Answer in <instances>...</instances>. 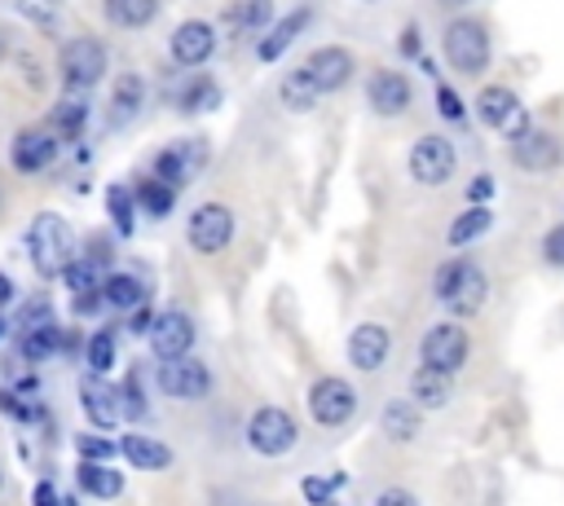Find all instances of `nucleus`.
I'll return each instance as SVG.
<instances>
[{
    "label": "nucleus",
    "mask_w": 564,
    "mask_h": 506,
    "mask_svg": "<svg viewBox=\"0 0 564 506\" xmlns=\"http://www.w3.org/2000/svg\"><path fill=\"white\" fill-rule=\"evenodd\" d=\"M220 101H225V88L207 70H185V79L172 88V110L181 119H203V114L220 110Z\"/></svg>",
    "instance_id": "19"
},
{
    "label": "nucleus",
    "mask_w": 564,
    "mask_h": 506,
    "mask_svg": "<svg viewBox=\"0 0 564 506\" xmlns=\"http://www.w3.org/2000/svg\"><path fill=\"white\" fill-rule=\"evenodd\" d=\"M13 13L40 35H57L62 26V0H13Z\"/></svg>",
    "instance_id": "39"
},
{
    "label": "nucleus",
    "mask_w": 564,
    "mask_h": 506,
    "mask_svg": "<svg viewBox=\"0 0 564 506\" xmlns=\"http://www.w3.org/2000/svg\"><path fill=\"white\" fill-rule=\"evenodd\" d=\"M516 110H520V97H516L511 84H485V88L476 92V119H480L485 128H502Z\"/></svg>",
    "instance_id": "31"
},
{
    "label": "nucleus",
    "mask_w": 564,
    "mask_h": 506,
    "mask_svg": "<svg viewBox=\"0 0 564 506\" xmlns=\"http://www.w3.org/2000/svg\"><path fill=\"white\" fill-rule=\"evenodd\" d=\"M397 53H401L405 62H419V57H423V31H419V22H405V26H401Z\"/></svg>",
    "instance_id": "46"
},
{
    "label": "nucleus",
    "mask_w": 564,
    "mask_h": 506,
    "mask_svg": "<svg viewBox=\"0 0 564 506\" xmlns=\"http://www.w3.org/2000/svg\"><path fill=\"white\" fill-rule=\"evenodd\" d=\"M145 101H150L145 75H141V70H119L115 84H110V97H106V128H110V132L128 128V123L145 110Z\"/></svg>",
    "instance_id": "18"
},
{
    "label": "nucleus",
    "mask_w": 564,
    "mask_h": 506,
    "mask_svg": "<svg viewBox=\"0 0 564 506\" xmlns=\"http://www.w3.org/2000/svg\"><path fill=\"white\" fill-rule=\"evenodd\" d=\"M119 453L137 471H167L172 466V449L163 440H154V436H141V431H123L119 436Z\"/></svg>",
    "instance_id": "27"
},
{
    "label": "nucleus",
    "mask_w": 564,
    "mask_h": 506,
    "mask_svg": "<svg viewBox=\"0 0 564 506\" xmlns=\"http://www.w3.org/2000/svg\"><path fill=\"white\" fill-rule=\"evenodd\" d=\"M375 506H419V497H414L410 488H401V484H392V488H383V493L375 497Z\"/></svg>",
    "instance_id": "53"
},
{
    "label": "nucleus",
    "mask_w": 564,
    "mask_h": 506,
    "mask_svg": "<svg viewBox=\"0 0 564 506\" xmlns=\"http://www.w3.org/2000/svg\"><path fill=\"white\" fill-rule=\"evenodd\" d=\"M0 414L9 422H18V427H48V405H40L35 396H22L13 387H0Z\"/></svg>",
    "instance_id": "37"
},
{
    "label": "nucleus",
    "mask_w": 564,
    "mask_h": 506,
    "mask_svg": "<svg viewBox=\"0 0 564 506\" xmlns=\"http://www.w3.org/2000/svg\"><path fill=\"white\" fill-rule=\"evenodd\" d=\"M119 405H123V422H145L150 418V396L141 383V370H128L119 383Z\"/></svg>",
    "instance_id": "40"
},
{
    "label": "nucleus",
    "mask_w": 564,
    "mask_h": 506,
    "mask_svg": "<svg viewBox=\"0 0 564 506\" xmlns=\"http://www.w3.org/2000/svg\"><path fill=\"white\" fill-rule=\"evenodd\" d=\"M432 106H436V114H441L445 123H463V119H467V101H463V92H458L454 84H445V79L432 84Z\"/></svg>",
    "instance_id": "41"
},
{
    "label": "nucleus",
    "mask_w": 564,
    "mask_h": 506,
    "mask_svg": "<svg viewBox=\"0 0 564 506\" xmlns=\"http://www.w3.org/2000/svg\"><path fill=\"white\" fill-rule=\"evenodd\" d=\"M13 66H18V70L26 75V84H31L35 92L44 88V70H40V57H35V53H26V48H18V53H13Z\"/></svg>",
    "instance_id": "48"
},
{
    "label": "nucleus",
    "mask_w": 564,
    "mask_h": 506,
    "mask_svg": "<svg viewBox=\"0 0 564 506\" xmlns=\"http://www.w3.org/2000/svg\"><path fill=\"white\" fill-rule=\"evenodd\" d=\"M57 154H62V136L48 123H31L9 136V167L18 176H44L57 163Z\"/></svg>",
    "instance_id": "5"
},
{
    "label": "nucleus",
    "mask_w": 564,
    "mask_h": 506,
    "mask_svg": "<svg viewBox=\"0 0 564 506\" xmlns=\"http://www.w3.org/2000/svg\"><path fill=\"white\" fill-rule=\"evenodd\" d=\"M436 4H445V9H467L471 0H436Z\"/></svg>",
    "instance_id": "58"
},
{
    "label": "nucleus",
    "mask_w": 564,
    "mask_h": 506,
    "mask_svg": "<svg viewBox=\"0 0 564 506\" xmlns=\"http://www.w3.org/2000/svg\"><path fill=\"white\" fill-rule=\"evenodd\" d=\"M79 409H84V418H88L97 431H110V427H119V422H123L119 387H110L97 370H88V374L79 378Z\"/></svg>",
    "instance_id": "22"
},
{
    "label": "nucleus",
    "mask_w": 564,
    "mask_h": 506,
    "mask_svg": "<svg viewBox=\"0 0 564 506\" xmlns=\"http://www.w3.org/2000/svg\"><path fill=\"white\" fill-rule=\"evenodd\" d=\"M489 229H494V207H489V202H467V207H463V211L449 220V229H445V242H449L454 251H463V246L480 242Z\"/></svg>",
    "instance_id": "28"
},
{
    "label": "nucleus",
    "mask_w": 564,
    "mask_h": 506,
    "mask_svg": "<svg viewBox=\"0 0 564 506\" xmlns=\"http://www.w3.org/2000/svg\"><path fill=\"white\" fill-rule=\"evenodd\" d=\"M62 343H66V330L53 321V326H35V330H18V356L26 365H44L53 356H62Z\"/></svg>",
    "instance_id": "30"
},
{
    "label": "nucleus",
    "mask_w": 564,
    "mask_h": 506,
    "mask_svg": "<svg viewBox=\"0 0 564 506\" xmlns=\"http://www.w3.org/2000/svg\"><path fill=\"white\" fill-rule=\"evenodd\" d=\"M137 216H141V207H137L132 185L110 180V185H106V220H110L115 238H132V233H137Z\"/></svg>",
    "instance_id": "32"
},
{
    "label": "nucleus",
    "mask_w": 564,
    "mask_h": 506,
    "mask_svg": "<svg viewBox=\"0 0 564 506\" xmlns=\"http://www.w3.org/2000/svg\"><path fill=\"white\" fill-rule=\"evenodd\" d=\"M441 53L449 62L454 75L463 79H480L489 66H494V35L480 18L471 13H458L445 22V35H441Z\"/></svg>",
    "instance_id": "3"
},
{
    "label": "nucleus",
    "mask_w": 564,
    "mask_h": 506,
    "mask_svg": "<svg viewBox=\"0 0 564 506\" xmlns=\"http://www.w3.org/2000/svg\"><path fill=\"white\" fill-rule=\"evenodd\" d=\"M13 57V35H9V26H0V62H9Z\"/></svg>",
    "instance_id": "56"
},
{
    "label": "nucleus",
    "mask_w": 564,
    "mask_h": 506,
    "mask_svg": "<svg viewBox=\"0 0 564 506\" xmlns=\"http://www.w3.org/2000/svg\"><path fill=\"white\" fill-rule=\"evenodd\" d=\"M308 22H313V4H295V9L278 13V18H273V26L256 40V57H260L264 66L282 62V57H286V48L308 31Z\"/></svg>",
    "instance_id": "21"
},
{
    "label": "nucleus",
    "mask_w": 564,
    "mask_h": 506,
    "mask_svg": "<svg viewBox=\"0 0 564 506\" xmlns=\"http://www.w3.org/2000/svg\"><path fill=\"white\" fill-rule=\"evenodd\" d=\"M449 392H454V378H449L445 370L419 361V370L410 374V400L423 405V409H441V405L449 400Z\"/></svg>",
    "instance_id": "33"
},
{
    "label": "nucleus",
    "mask_w": 564,
    "mask_h": 506,
    "mask_svg": "<svg viewBox=\"0 0 564 506\" xmlns=\"http://www.w3.org/2000/svg\"><path fill=\"white\" fill-rule=\"evenodd\" d=\"M366 106H370V114H379V119H401V114L414 106V84H410V75H405V70H392V66L370 70V79H366Z\"/></svg>",
    "instance_id": "14"
},
{
    "label": "nucleus",
    "mask_w": 564,
    "mask_h": 506,
    "mask_svg": "<svg viewBox=\"0 0 564 506\" xmlns=\"http://www.w3.org/2000/svg\"><path fill=\"white\" fill-rule=\"evenodd\" d=\"M379 427H383V436H388L392 444H405V440H414V436L423 431V405H414V400H405V396H392V400L379 409Z\"/></svg>",
    "instance_id": "26"
},
{
    "label": "nucleus",
    "mask_w": 564,
    "mask_h": 506,
    "mask_svg": "<svg viewBox=\"0 0 564 506\" xmlns=\"http://www.w3.org/2000/svg\"><path fill=\"white\" fill-rule=\"evenodd\" d=\"M304 405H308V418H313L317 427L335 431V427H344V422L357 414V392H352L348 378L322 374V378L308 383V400H304Z\"/></svg>",
    "instance_id": "9"
},
{
    "label": "nucleus",
    "mask_w": 564,
    "mask_h": 506,
    "mask_svg": "<svg viewBox=\"0 0 564 506\" xmlns=\"http://www.w3.org/2000/svg\"><path fill=\"white\" fill-rule=\"evenodd\" d=\"M467 356H471V339H467V330L458 321H436L419 339V361L423 365H436L445 374H458L467 365Z\"/></svg>",
    "instance_id": "12"
},
{
    "label": "nucleus",
    "mask_w": 564,
    "mask_h": 506,
    "mask_svg": "<svg viewBox=\"0 0 564 506\" xmlns=\"http://www.w3.org/2000/svg\"><path fill=\"white\" fill-rule=\"evenodd\" d=\"M278 18V4L273 0H229L220 13H216V26L229 35V40H260Z\"/></svg>",
    "instance_id": "20"
},
{
    "label": "nucleus",
    "mask_w": 564,
    "mask_h": 506,
    "mask_svg": "<svg viewBox=\"0 0 564 506\" xmlns=\"http://www.w3.org/2000/svg\"><path fill=\"white\" fill-rule=\"evenodd\" d=\"M0 493H4V466H0Z\"/></svg>",
    "instance_id": "61"
},
{
    "label": "nucleus",
    "mask_w": 564,
    "mask_h": 506,
    "mask_svg": "<svg viewBox=\"0 0 564 506\" xmlns=\"http://www.w3.org/2000/svg\"><path fill=\"white\" fill-rule=\"evenodd\" d=\"M154 361H181L194 352V317L185 308H163L145 334Z\"/></svg>",
    "instance_id": "15"
},
{
    "label": "nucleus",
    "mask_w": 564,
    "mask_h": 506,
    "mask_svg": "<svg viewBox=\"0 0 564 506\" xmlns=\"http://www.w3.org/2000/svg\"><path fill=\"white\" fill-rule=\"evenodd\" d=\"M70 312H75V317H97V312H106L101 286H93V290H79V295H70Z\"/></svg>",
    "instance_id": "47"
},
{
    "label": "nucleus",
    "mask_w": 564,
    "mask_h": 506,
    "mask_svg": "<svg viewBox=\"0 0 564 506\" xmlns=\"http://www.w3.org/2000/svg\"><path fill=\"white\" fill-rule=\"evenodd\" d=\"M405 172H410V180H414V185H427V189H432V185L454 180V172H458V150H454V141H449V136H441V132L419 136V141L410 145Z\"/></svg>",
    "instance_id": "6"
},
{
    "label": "nucleus",
    "mask_w": 564,
    "mask_h": 506,
    "mask_svg": "<svg viewBox=\"0 0 564 506\" xmlns=\"http://www.w3.org/2000/svg\"><path fill=\"white\" fill-rule=\"evenodd\" d=\"M110 70V48L101 35H66L57 44V79L62 88H75V92H93Z\"/></svg>",
    "instance_id": "4"
},
{
    "label": "nucleus",
    "mask_w": 564,
    "mask_h": 506,
    "mask_svg": "<svg viewBox=\"0 0 564 506\" xmlns=\"http://www.w3.org/2000/svg\"><path fill=\"white\" fill-rule=\"evenodd\" d=\"M207 154H212L207 136H181V141H167V145L154 154L150 172H154L159 180H167L172 189H185L194 176H203Z\"/></svg>",
    "instance_id": "8"
},
{
    "label": "nucleus",
    "mask_w": 564,
    "mask_h": 506,
    "mask_svg": "<svg viewBox=\"0 0 564 506\" xmlns=\"http://www.w3.org/2000/svg\"><path fill=\"white\" fill-rule=\"evenodd\" d=\"M154 317H159V308H150V299H145V304H137V308L128 312V330H132V334H150Z\"/></svg>",
    "instance_id": "51"
},
{
    "label": "nucleus",
    "mask_w": 564,
    "mask_h": 506,
    "mask_svg": "<svg viewBox=\"0 0 564 506\" xmlns=\"http://www.w3.org/2000/svg\"><path fill=\"white\" fill-rule=\"evenodd\" d=\"M75 488L84 497H97V502H115L123 493V475L110 466V462H75Z\"/></svg>",
    "instance_id": "29"
},
{
    "label": "nucleus",
    "mask_w": 564,
    "mask_h": 506,
    "mask_svg": "<svg viewBox=\"0 0 564 506\" xmlns=\"http://www.w3.org/2000/svg\"><path fill=\"white\" fill-rule=\"evenodd\" d=\"M295 436H300V427H295V418H291L282 405H260V409H251V418H247V449L260 453V458H282V453H291V449H295Z\"/></svg>",
    "instance_id": "7"
},
{
    "label": "nucleus",
    "mask_w": 564,
    "mask_h": 506,
    "mask_svg": "<svg viewBox=\"0 0 564 506\" xmlns=\"http://www.w3.org/2000/svg\"><path fill=\"white\" fill-rule=\"evenodd\" d=\"M31 506H62V493L53 480H35L31 484Z\"/></svg>",
    "instance_id": "52"
},
{
    "label": "nucleus",
    "mask_w": 564,
    "mask_h": 506,
    "mask_svg": "<svg viewBox=\"0 0 564 506\" xmlns=\"http://www.w3.org/2000/svg\"><path fill=\"white\" fill-rule=\"evenodd\" d=\"M361 4H379V0H361Z\"/></svg>",
    "instance_id": "63"
},
{
    "label": "nucleus",
    "mask_w": 564,
    "mask_h": 506,
    "mask_svg": "<svg viewBox=\"0 0 564 506\" xmlns=\"http://www.w3.org/2000/svg\"><path fill=\"white\" fill-rule=\"evenodd\" d=\"M75 453L84 462H110V458H119V440H110L106 431H79L75 436Z\"/></svg>",
    "instance_id": "42"
},
{
    "label": "nucleus",
    "mask_w": 564,
    "mask_h": 506,
    "mask_svg": "<svg viewBox=\"0 0 564 506\" xmlns=\"http://www.w3.org/2000/svg\"><path fill=\"white\" fill-rule=\"evenodd\" d=\"M419 70H423V75H432V79H441V70H436V62H432V57H427V53H423V57H419Z\"/></svg>",
    "instance_id": "57"
},
{
    "label": "nucleus",
    "mask_w": 564,
    "mask_h": 506,
    "mask_svg": "<svg viewBox=\"0 0 564 506\" xmlns=\"http://www.w3.org/2000/svg\"><path fill=\"white\" fill-rule=\"evenodd\" d=\"M18 299V286H13V277L9 273H0V308H9Z\"/></svg>",
    "instance_id": "55"
},
{
    "label": "nucleus",
    "mask_w": 564,
    "mask_h": 506,
    "mask_svg": "<svg viewBox=\"0 0 564 506\" xmlns=\"http://www.w3.org/2000/svg\"><path fill=\"white\" fill-rule=\"evenodd\" d=\"M88 114H93V92L62 88V97L53 101V110H48L44 123L62 136V145H75V141H84V132H88Z\"/></svg>",
    "instance_id": "24"
},
{
    "label": "nucleus",
    "mask_w": 564,
    "mask_h": 506,
    "mask_svg": "<svg viewBox=\"0 0 564 506\" xmlns=\"http://www.w3.org/2000/svg\"><path fill=\"white\" fill-rule=\"evenodd\" d=\"M216 22H207V18H185V22H176L172 26V35H167V57H172V66L176 70H203L207 62H212V53H216Z\"/></svg>",
    "instance_id": "11"
},
{
    "label": "nucleus",
    "mask_w": 564,
    "mask_h": 506,
    "mask_svg": "<svg viewBox=\"0 0 564 506\" xmlns=\"http://www.w3.org/2000/svg\"><path fill=\"white\" fill-rule=\"evenodd\" d=\"M163 0H101V18L119 31H145L159 18Z\"/></svg>",
    "instance_id": "34"
},
{
    "label": "nucleus",
    "mask_w": 564,
    "mask_h": 506,
    "mask_svg": "<svg viewBox=\"0 0 564 506\" xmlns=\"http://www.w3.org/2000/svg\"><path fill=\"white\" fill-rule=\"evenodd\" d=\"M13 392H22V396H35V392H40V374H35V370H26L22 378H13Z\"/></svg>",
    "instance_id": "54"
},
{
    "label": "nucleus",
    "mask_w": 564,
    "mask_h": 506,
    "mask_svg": "<svg viewBox=\"0 0 564 506\" xmlns=\"http://www.w3.org/2000/svg\"><path fill=\"white\" fill-rule=\"evenodd\" d=\"M115 356H119V330H115V326H101V330H93V334L84 339V361H88V370L110 374V370H115Z\"/></svg>",
    "instance_id": "38"
},
{
    "label": "nucleus",
    "mask_w": 564,
    "mask_h": 506,
    "mask_svg": "<svg viewBox=\"0 0 564 506\" xmlns=\"http://www.w3.org/2000/svg\"><path fill=\"white\" fill-rule=\"evenodd\" d=\"M35 326H53V304L44 295H31L18 312V330H35Z\"/></svg>",
    "instance_id": "43"
},
{
    "label": "nucleus",
    "mask_w": 564,
    "mask_h": 506,
    "mask_svg": "<svg viewBox=\"0 0 564 506\" xmlns=\"http://www.w3.org/2000/svg\"><path fill=\"white\" fill-rule=\"evenodd\" d=\"M132 194H137L141 216H150V220H167V216L176 211V194H181V189H172L167 180H159L154 172H145V176L132 185Z\"/></svg>",
    "instance_id": "36"
},
{
    "label": "nucleus",
    "mask_w": 564,
    "mask_h": 506,
    "mask_svg": "<svg viewBox=\"0 0 564 506\" xmlns=\"http://www.w3.org/2000/svg\"><path fill=\"white\" fill-rule=\"evenodd\" d=\"M0 211H4V185H0Z\"/></svg>",
    "instance_id": "62"
},
{
    "label": "nucleus",
    "mask_w": 564,
    "mask_h": 506,
    "mask_svg": "<svg viewBox=\"0 0 564 506\" xmlns=\"http://www.w3.org/2000/svg\"><path fill=\"white\" fill-rule=\"evenodd\" d=\"M4 330H9V326H4V317H0V343H4Z\"/></svg>",
    "instance_id": "60"
},
{
    "label": "nucleus",
    "mask_w": 564,
    "mask_h": 506,
    "mask_svg": "<svg viewBox=\"0 0 564 506\" xmlns=\"http://www.w3.org/2000/svg\"><path fill=\"white\" fill-rule=\"evenodd\" d=\"M432 295L445 312L454 317H476L489 299V277L476 260L467 255H454V260H441L436 273H432Z\"/></svg>",
    "instance_id": "2"
},
{
    "label": "nucleus",
    "mask_w": 564,
    "mask_h": 506,
    "mask_svg": "<svg viewBox=\"0 0 564 506\" xmlns=\"http://www.w3.org/2000/svg\"><path fill=\"white\" fill-rule=\"evenodd\" d=\"M154 387H159L163 396H172V400H207L212 387H216V378H212V370L189 352V356H181V361H159Z\"/></svg>",
    "instance_id": "13"
},
{
    "label": "nucleus",
    "mask_w": 564,
    "mask_h": 506,
    "mask_svg": "<svg viewBox=\"0 0 564 506\" xmlns=\"http://www.w3.org/2000/svg\"><path fill=\"white\" fill-rule=\"evenodd\" d=\"M238 233V220L225 202H198L185 220V242L198 251V255H220Z\"/></svg>",
    "instance_id": "10"
},
{
    "label": "nucleus",
    "mask_w": 564,
    "mask_h": 506,
    "mask_svg": "<svg viewBox=\"0 0 564 506\" xmlns=\"http://www.w3.org/2000/svg\"><path fill=\"white\" fill-rule=\"evenodd\" d=\"M511 158H516V167L529 172V176H551V172H560V163H564V145H560L555 132H546V128L533 123L520 141H511Z\"/></svg>",
    "instance_id": "17"
},
{
    "label": "nucleus",
    "mask_w": 564,
    "mask_h": 506,
    "mask_svg": "<svg viewBox=\"0 0 564 506\" xmlns=\"http://www.w3.org/2000/svg\"><path fill=\"white\" fill-rule=\"evenodd\" d=\"M101 299H106L110 312H132L137 304L150 299V286H145L137 273H128V268H110V273L101 277Z\"/></svg>",
    "instance_id": "25"
},
{
    "label": "nucleus",
    "mask_w": 564,
    "mask_h": 506,
    "mask_svg": "<svg viewBox=\"0 0 564 506\" xmlns=\"http://www.w3.org/2000/svg\"><path fill=\"white\" fill-rule=\"evenodd\" d=\"M278 101H282V110H291V114H308V110H317L322 92H317V84L308 79V70L295 66V70H286V75L278 79Z\"/></svg>",
    "instance_id": "35"
},
{
    "label": "nucleus",
    "mask_w": 564,
    "mask_h": 506,
    "mask_svg": "<svg viewBox=\"0 0 564 506\" xmlns=\"http://www.w3.org/2000/svg\"><path fill=\"white\" fill-rule=\"evenodd\" d=\"M494 189H498V185H494V176H489V172H476V176L467 180L463 198H467V202H494Z\"/></svg>",
    "instance_id": "49"
},
{
    "label": "nucleus",
    "mask_w": 564,
    "mask_h": 506,
    "mask_svg": "<svg viewBox=\"0 0 564 506\" xmlns=\"http://www.w3.org/2000/svg\"><path fill=\"white\" fill-rule=\"evenodd\" d=\"M344 352H348V365H352V370L375 374V370L388 361V352H392V334H388V326H379V321H361V326H352Z\"/></svg>",
    "instance_id": "23"
},
{
    "label": "nucleus",
    "mask_w": 564,
    "mask_h": 506,
    "mask_svg": "<svg viewBox=\"0 0 564 506\" xmlns=\"http://www.w3.org/2000/svg\"><path fill=\"white\" fill-rule=\"evenodd\" d=\"M542 260H546L551 268H564V220L542 233Z\"/></svg>",
    "instance_id": "45"
},
{
    "label": "nucleus",
    "mask_w": 564,
    "mask_h": 506,
    "mask_svg": "<svg viewBox=\"0 0 564 506\" xmlns=\"http://www.w3.org/2000/svg\"><path fill=\"white\" fill-rule=\"evenodd\" d=\"M62 506H79V497H66V493H62Z\"/></svg>",
    "instance_id": "59"
},
{
    "label": "nucleus",
    "mask_w": 564,
    "mask_h": 506,
    "mask_svg": "<svg viewBox=\"0 0 564 506\" xmlns=\"http://www.w3.org/2000/svg\"><path fill=\"white\" fill-rule=\"evenodd\" d=\"M529 128H533V114H529V110L520 106V110H516V114H511V119H507V123H502L498 132H502V141L511 145V141H520V136H524Z\"/></svg>",
    "instance_id": "50"
},
{
    "label": "nucleus",
    "mask_w": 564,
    "mask_h": 506,
    "mask_svg": "<svg viewBox=\"0 0 564 506\" xmlns=\"http://www.w3.org/2000/svg\"><path fill=\"white\" fill-rule=\"evenodd\" d=\"M300 66L308 70V79L317 84L322 97L339 92V88L357 75V57H352V48H344V44H322V48H313Z\"/></svg>",
    "instance_id": "16"
},
{
    "label": "nucleus",
    "mask_w": 564,
    "mask_h": 506,
    "mask_svg": "<svg viewBox=\"0 0 564 506\" xmlns=\"http://www.w3.org/2000/svg\"><path fill=\"white\" fill-rule=\"evenodd\" d=\"M22 246H26L31 268H35L44 282L62 277V273H66V264L79 255V238H75L70 220H66V216H57V211H35V216H31V224H26Z\"/></svg>",
    "instance_id": "1"
},
{
    "label": "nucleus",
    "mask_w": 564,
    "mask_h": 506,
    "mask_svg": "<svg viewBox=\"0 0 564 506\" xmlns=\"http://www.w3.org/2000/svg\"><path fill=\"white\" fill-rule=\"evenodd\" d=\"M300 493H304V502H308V506H330L339 488H335V480H330V475H304V480H300Z\"/></svg>",
    "instance_id": "44"
}]
</instances>
